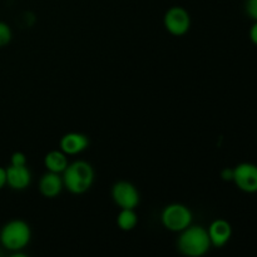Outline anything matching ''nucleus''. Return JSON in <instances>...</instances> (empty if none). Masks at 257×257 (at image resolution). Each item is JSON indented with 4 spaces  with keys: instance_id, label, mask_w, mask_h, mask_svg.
<instances>
[{
    "instance_id": "f257e3e1",
    "label": "nucleus",
    "mask_w": 257,
    "mask_h": 257,
    "mask_svg": "<svg viewBox=\"0 0 257 257\" xmlns=\"http://www.w3.org/2000/svg\"><path fill=\"white\" fill-rule=\"evenodd\" d=\"M177 241V247L182 255L188 257H200L206 255L210 250L211 241L207 228L203 226L190 225L181 231Z\"/></svg>"
},
{
    "instance_id": "f03ea898",
    "label": "nucleus",
    "mask_w": 257,
    "mask_h": 257,
    "mask_svg": "<svg viewBox=\"0 0 257 257\" xmlns=\"http://www.w3.org/2000/svg\"><path fill=\"white\" fill-rule=\"evenodd\" d=\"M94 182V170L85 161H75L67 166L63 172L64 187L73 195L85 193Z\"/></svg>"
},
{
    "instance_id": "7ed1b4c3",
    "label": "nucleus",
    "mask_w": 257,
    "mask_h": 257,
    "mask_svg": "<svg viewBox=\"0 0 257 257\" xmlns=\"http://www.w3.org/2000/svg\"><path fill=\"white\" fill-rule=\"evenodd\" d=\"M32 238V230L23 220H12L3 226L0 231V242L7 250L17 252L23 250Z\"/></svg>"
},
{
    "instance_id": "20e7f679",
    "label": "nucleus",
    "mask_w": 257,
    "mask_h": 257,
    "mask_svg": "<svg viewBox=\"0 0 257 257\" xmlns=\"http://www.w3.org/2000/svg\"><path fill=\"white\" fill-rule=\"evenodd\" d=\"M161 222L168 231L181 232L192 222V212L182 203H171L163 208Z\"/></svg>"
},
{
    "instance_id": "39448f33",
    "label": "nucleus",
    "mask_w": 257,
    "mask_h": 257,
    "mask_svg": "<svg viewBox=\"0 0 257 257\" xmlns=\"http://www.w3.org/2000/svg\"><path fill=\"white\" fill-rule=\"evenodd\" d=\"M166 30L175 37H182L190 30V13L182 7H172L166 12L163 18Z\"/></svg>"
},
{
    "instance_id": "423d86ee",
    "label": "nucleus",
    "mask_w": 257,
    "mask_h": 257,
    "mask_svg": "<svg viewBox=\"0 0 257 257\" xmlns=\"http://www.w3.org/2000/svg\"><path fill=\"white\" fill-rule=\"evenodd\" d=\"M112 198L120 208L135 210L140 205V192L133 183L128 181H119L112 187Z\"/></svg>"
},
{
    "instance_id": "0eeeda50",
    "label": "nucleus",
    "mask_w": 257,
    "mask_h": 257,
    "mask_svg": "<svg viewBox=\"0 0 257 257\" xmlns=\"http://www.w3.org/2000/svg\"><path fill=\"white\" fill-rule=\"evenodd\" d=\"M233 182L238 190L246 193L257 192V166L243 162L233 168Z\"/></svg>"
},
{
    "instance_id": "6e6552de",
    "label": "nucleus",
    "mask_w": 257,
    "mask_h": 257,
    "mask_svg": "<svg viewBox=\"0 0 257 257\" xmlns=\"http://www.w3.org/2000/svg\"><path fill=\"white\" fill-rule=\"evenodd\" d=\"M60 151L67 156H74L82 153L89 146V138L83 133L69 132L60 138Z\"/></svg>"
},
{
    "instance_id": "1a4fd4ad",
    "label": "nucleus",
    "mask_w": 257,
    "mask_h": 257,
    "mask_svg": "<svg viewBox=\"0 0 257 257\" xmlns=\"http://www.w3.org/2000/svg\"><path fill=\"white\" fill-rule=\"evenodd\" d=\"M208 236H210L211 245L215 247H223L230 241L232 236V227L230 222L223 218H217L213 221L207 228Z\"/></svg>"
},
{
    "instance_id": "9d476101",
    "label": "nucleus",
    "mask_w": 257,
    "mask_h": 257,
    "mask_svg": "<svg viewBox=\"0 0 257 257\" xmlns=\"http://www.w3.org/2000/svg\"><path fill=\"white\" fill-rule=\"evenodd\" d=\"M32 182V173L27 166H12L7 168V185L17 191L29 187Z\"/></svg>"
},
{
    "instance_id": "9b49d317",
    "label": "nucleus",
    "mask_w": 257,
    "mask_h": 257,
    "mask_svg": "<svg viewBox=\"0 0 257 257\" xmlns=\"http://www.w3.org/2000/svg\"><path fill=\"white\" fill-rule=\"evenodd\" d=\"M64 183L63 177H60L59 173L49 172L48 171L45 175L42 176L39 181V191L45 198H55L60 195Z\"/></svg>"
},
{
    "instance_id": "f8f14e48",
    "label": "nucleus",
    "mask_w": 257,
    "mask_h": 257,
    "mask_svg": "<svg viewBox=\"0 0 257 257\" xmlns=\"http://www.w3.org/2000/svg\"><path fill=\"white\" fill-rule=\"evenodd\" d=\"M68 163L67 155L63 151H50L44 157V166L49 172L63 173L67 168Z\"/></svg>"
},
{
    "instance_id": "ddd939ff",
    "label": "nucleus",
    "mask_w": 257,
    "mask_h": 257,
    "mask_svg": "<svg viewBox=\"0 0 257 257\" xmlns=\"http://www.w3.org/2000/svg\"><path fill=\"white\" fill-rule=\"evenodd\" d=\"M138 217L135 210L131 208H120L117 216V225L122 231H132L137 226Z\"/></svg>"
},
{
    "instance_id": "4468645a",
    "label": "nucleus",
    "mask_w": 257,
    "mask_h": 257,
    "mask_svg": "<svg viewBox=\"0 0 257 257\" xmlns=\"http://www.w3.org/2000/svg\"><path fill=\"white\" fill-rule=\"evenodd\" d=\"M12 38H13V33L9 25L4 22H0V48L9 44Z\"/></svg>"
},
{
    "instance_id": "2eb2a0df",
    "label": "nucleus",
    "mask_w": 257,
    "mask_h": 257,
    "mask_svg": "<svg viewBox=\"0 0 257 257\" xmlns=\"http://www.w3.org/2000/svg\"><path fill=\"white\" fill-rule=\"evenodd\" d=\"M246 14L257 22V0H246L245 2Z\"/></svg>"
},
{
    "instance_id": "dca6fc26",
    "label": "nucleus",
    "mask_w": 257,
    "mask_h": 257,
    "mask_svg": "<svg viewBox=\"0 0 257 257\" xmlns=\"http://www.w3.org/2000/svg\"><path fill=\"white\" fill-rule=\"evenodd\" d=\"M12 166H27V157L23 152H14L10 158Z\"/></svg>"
},
{
    "instance_id": "f3484780",
    "label": "nucleus",
    "mask_w": 257,
    "mask_h": 257,
    "mask_svg": "<svg viewBox=\"0 0 257 257\" xmlns=\"http://www.w3.org/2000/svg\"><path fill=\"white\" fill-rule=\"evenodd\" d=\"M221 177L223 181H232L233 180V168H225L221 171Z\"/></svg>"
},
{
    "instance_id": "a211bd4d",
    "label": "nucleus",
    "mask_w": 257,
    "mask_h": 257,
    "mask_svg": "<svg viewBox=\"0 0 257 257\" xmlns=\"http://www.w3.org/2000/svg\"><path fill=\"white\" fill-rule=\"evenodd\" d=\"M248 35H250V40H251V42H252L255 45H257V22H255V24H253L252 27H251Z\"/></svg>"
},
{
    "instance_id": "6ab92c4d",
    "label": "nucleus",
    "mask_w": 257,
    "mask_h": 257,
    "mask_svg": "<svg viewBox=\"0 0 257 257\" xmlns=\"http://www.w3.org/2000/svg\"><path fill=\"white\" fill-rule=\"evenodd\" d=\"M7 185V170L0 167V190Z\"/></svg>"
}]
</instances>
